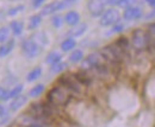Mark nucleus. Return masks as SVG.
Masks as SVG:
<instances>
[{
  "label": "nucleus",
  "mask_w": 155,
  "mask_h": 127,
  "mask_svg": "<svg viewBox=\"0 0 155 127\" xmlns=\"http://www.w3.org/2000/svg\"><path fill=\"white\" fill-rule=\"evenodd\" d=\"M75 45H77L75 39H74L73 37H69V38L64 39V40L61 43V49H62L63 51H69V50L74 49V48H75Z\"/></svg>",
  "instance_id": "ddd939ff"
},
{
  "label": "nucleus",
  "mask_w": 155,
  "mask_h": 127,
  "mask_svg": "<svg viewBox=\"0 0 155 127\" xmlns=\"http://www.w3.org/2000/svg\"><path fill=\"white\" fill-rule=\"evenodd\" d=\"M24 10V6L23 5H18V6H16V7H12V8H10L8 10V16H16L17 13H19Z\"/></svg>",
  "instance_id": "a878e982"
},
{
  "label": "nucleus",
  "mask_w": 155,
  "mask_h": 127,
  "mask_svg": "<svg viewBox=\"0 0 155 127\" xmlns=\"http://www.w3.org/2000/svg\"><path fill=\"white\" fill-rule=\"evenodd\" d=\"M63 20H62V17L61 16H54L53 19H51V24L55 26V27H60L62 25Z\"/></svg>",
  "instance_id": "bb28decb"
},
{
  "label": "nucleus",
  "mask_w": 155,
  "mask_h": 127,
  "mask_svg": "<svg viewBox=\"0 0 155 127\" xmlns=\"http://www.w3.org/2000/svg\"><path fill=\"white\" fill-rule=\"evenodd\" d=\"M79 20H80V16H79V13L75 12V11H69L67 14H66V17H64V21L68 24V25H71V26H75L79 24Z\"/></svg>",
  "instance_id": "f8f14e48"
},
{
  "label": "nucleus",
  "mask_w": 155,
  "mask_h": 127,
  "mask_svg": "<svg viewBox=\"0 0 155 127\" xmlns=\"http://www.w3.org/2000/svg\"><path fill=\"white\" fill-rule=\"evenodd\" d=\"M44 90V86L43 84H37V86H35L31 90L29 91V96H31V97H37L39 96L42 93Z\"/></svg>",
  "instance_id": "aec40b11"
},
{
  "label": "nucleus",
  "mask_w": 155,
  "mask_h": 127,
  "mask_svg": "<svg viewBox=\"0 0 155 127\" xmlns=\"http://www.w3.org/2000/svg\"><path fill=\"white\" fill-rule=\"evenodd\" d=\"M56 11H60V1H53L50 4H47L42 11H41V16H49L55 13Z\"/></svg>",
  "instance_id": "1a4fd4ad"
},
{
  "label": "nucleus",
  "mask_w": 155,
  "mask_h": 127,
  "mask_svg": "<svg viewBox=\"0 0 155 127\" xmlns=\"http://www.w3.org/2000/svg\"><path fill=\"white\" fill-rule=\"evenodd\" d=\"M131 44L136 50H144L146 48L149 46V37L147 31L142 30V29H136L133 32L131 36Z\"/></svg>",
  "instance_id": "f03ea898"
},
{
  "label": "nucleus",
  "mask_w": 155,
  "mask_h": 127,
  "mask_svg": "<svg viewBox=\"0 0 155 127\" xmlns=\"http://www.w3.org/2000/svg\"><path fill=\"white\" fill-rule=\"evenodd\" d=\"M10 27H11V30H12L13 35H16V36H19L20 33L23 32L24 25H23V23H21V21H19V20H13V21L11 23Z\"/></svg>",
  "instance_id": "dca6fc26"
},
{
  "label": "nucleus",
  "mask_w": 155,
  "mask_h": 127,
  "mask_svg": "<svg viewBox=\"0 0 155 127\" xmlns=\"http://www.w3.org/2000/svg\"><path fill=\"white\" fill-rule=\"evenodd\" d=\"M143 11L141 7L138 6H129L124 10L123 13V18L125 20H137V19L142 18Z\"/></svg>",
  "instance_id": "6e6552de"
},
{
  "label": "nucleus",
  "mask_w": 155,
  "mask_h": 127,
  "mask_svg": "<svg viewBox=\"0 0 155 127\" xmlns=\"http://www.w3.org/2000/svg\"><path fill=\"white\" fill-rule=\"evenodd\" d=\"M10 99V95H8V90H6L5 88L0 87V100L1 101H6Z\"/></svg>",
  "instance_id": "cd10ccee"
},
{
  "label": "nucleus",
  "mask_w": 155,
  "mask_h": 127,
  "mask_svg": "<svg viewBox=\"0 0 155 127\" xmlns=\"http://www.w3.org/2000/svg\"><path fill=\"white\" fill-rule=\"evenodd\" d=\"M122 0H109V5H112V6H118L120 4Z\"/></svg>",
  "instance_id": "7c9ffc66"
},
{
  "label": "nucleus",
  "mask_w": 155,
  "mask_h": 127,
  "mask_svg": "<svg viewBox=\"0 0 155 127\" xmlns=\"http://www.w3.org/2000/svg\"><path fill=\"white\" fill-rule=\"evenodd\" d=\"M86 30H87V25L86 24H78V25H75L74 29H72V31H69V33L73 37H79L81 36Z\"/></svg>",
  "instance_id": "f3484780"
},
{
  "label": "nucleus",
  "mask_w": 155,
  "mask_h": 127,
  "mask_svg": "<svg viewBox=\"0 0 155 127\" xmlns=\"http://www.w3.org/2000/svg\"><path fill=\"white\" fill-rule=\"evenodd\" d=\"M21 49H23V54L25 55L28 58H32L36 57L41 54L42 48L41 45H38L36 42H34L32 39H28L25 42H23L21 44Z\"/></svg>",
  "instance_id": "20e7f679"
},
{
  "label": "nucleus",
  "mask_w": 155,
  "mask_h": 127,
  "mask_svg": "<svg viewBox=\"0 0 155 127\" xmlns=\"http://www.w3.org/2000/svg\"><path fill=\"white\" fill-rule=\"evenodd\" d=\"M32 40L36 42L38 45H39V43L44 45V44L48 43V37L45 36L43 32H39V33H37V35H35V37H32Z\"/></svg>",
  "instance_id": "5701e85b"
},
{
  "label": "nucleus",
  "mask_w": 155,
  "mask_h": 127,
  "mask_svg": "<svg viewBox=\"0 0 155 127\" xmlns=\"http://www.w3.org/2000/svg\"><path fill=\"white\" fill-rule=\"evenodd\" d=\"M120 20V13L116 8H110L105 11L100 18V25L101 26H110L115 25Z\"/></svg>",
  "instance_id": "7ed1b4c3"
},
{
  "label": "nucleus",
  "mask_w": 155,
  "mask_h": 127,
  "mask_svg": "<svg viewBox=\"0 0 155 127\" xmlns=\"http://www.w3.org/2000/svg\"><path fill=\"white\" fill-rule=\"evenodd\" d=\"M109 4V0H88L87 8L93 17H99L103 12L105 6Z\"/></svg>",
  "instance_id": "423d86ee"
},
{
  "label": "nucleus",
  "mask_w": 155,
  "mask_h": 127,
  "mask_svg": "<svg viewBox=\"0 0 155 127\" xmlns=\"http://www.w3.org/2000/svg\"><path fill=\"white\" fill-rule=\"evenodd\" d=\"M21 90H23V86L21 84H17V86H15L11 90H8V95H10V99L11 97H16V96H18V95H20V93H21Z\"/></svg>",
  "instance_id": "393cba45"
},
{
  "label": "nucleus",
  "mask_w": 155,
  "mask_h": 127,
  "mask_svg": "<svg viewBox=\"0 0 155 127\" xmlns=\"http://www.w3.org/2000/svg\"><path fill=\"white\" fill-rule=\"evenodd\" d=\"M115 44H116L117 46H119L122 50H124V51H127V49L129 48V40H128L125 37L118 38V40H117Z\"/></svg>",
  "instance_id": "b1692460"
},
{
  "label": "nucleus",
  "mask_w": 155,
  "mask_h": 127,
  "mask_svg": "<svg viewBox=\"0 0 155 127\" xmlns=\"http://www.w3.org/2000/svg\"><path fill=\"white\" fill-rule=\"evenodd\" d=\"M41 74H42V69L37 67V68H34L30 73L28 74V76H26V80L29 81V82H32V81H35V80H37L39 76H41Z\"/></svg>",
  "instance_id": "a211bd4d"
},
{
  "label": "nucleus",
  "mask_w": 155,
  "mask_h": 127,
  "mask_svg": "<svg viewBox=\"0 0 155 127\" xmlns=\"http://www.w3.org/2000/svg\"><path fill=\"white\" fill-rule=\"evenodd\" d=\"M31 1H32L34 7H39V6L43 4V1H44V0H31Z\"/></svg>",
  "instance_id": "c756f323"
},
{
  "label": "nucleus",
  "mask_w": 155,
  "mask_h": 127,
  "mask_svg": "<svg viewBox=\"0 0 155 127\" xmlns=\"http://www.w3.org/2000/svg\"><path fill=\"white\" fill-rule=\"evenodd\" d=\"M84 58V52L81 51V50H74L71 56H69V61L72 62V63H78V62H80L81 59Z\"/></svg>",
  "instance_id": "6ab92c4d"
},
{
  "label": "nucleus",
  "mask_w": 155,
  "mask_h": 127,
  "mask_svg": "<svg viewBox=\"0 0 155 127\" xmlns=\"http://www.w3.org/2000/svg\"><path fill=\"white\" fill-rule=\"evenodd\" d=\"M149 6H152V7H155V0H144Z\"/></svg>",
  "instance_id": "473e14b6"
},
{
  "label": "nucleus",
  "mask_w": 155,
  "mask_h": 127,
  "mask_svg": "<svg viewBox=\"0 0 155 127\" xmlns=\"http://www.w3.org/2000/svg\"><path fill=\"white\" fill-rule=\"evenodd\" d=\"M26 101H28V96H25V95H18V96H16L12 100V102L10 105V108H11V110H18V109L21 108L26 103Z\"/></svg>",
  "instance_id": "9d476101"
},
{
  "label": "nucleus",
  "mask_w": 155,
  "mask_h": 127,
  "mask_svg": "<svg viewBox=\"0 0 155 127\" xmlns=\"http://www.w3.org/2000/svg\"><path fill=\"white\" fill-rule=\"evenodd\" d=\"M104 58H103V56H101L100 52H93V54L88 55L84 59V62L81 64V68L84 70H93L94 68H97L98 65L101 64V61Z\"/></svg>",
  "instance_id": "39448f33"
},
{
  "label": "nucleus",
  "mask_w": 155,
  "mask_h": 127,
  "mask_svg": "<svg viewBox=\"0 0 155 127\" xmlns=\"http://www.w3.org/2000/svg\"><path fill=\"white\" fill-rule=\"evenodd\" d=\"M123 29H124V25H123V24L117 23V24L114 25V27H112V32H122V31H123Z\"/></svg>",
  "instance_id": "c85d7f7f"
},
{
  "label": "nucleus",
  "mask_w": 155,
  "mask_h": 127,
  "mask_svg": "<svg viewBox=\"0 0 155 127\" xmlns=\"http://www.w3.org/2000/svg\"><path fill=\"white\" fill-rule=\"evenodd\" d=\"M154 17H155V8L153 10V11H152V12H149V13H148V14L146 16V18H147V19L154 18Z\"/></svg>",
  "instance_id": "2f4dec72"
},
{
  "label": "nucleus",
  "mask_w": 155,
  "mask_h": 127,
  "mask_svg": "<svg viewBox=\"0 0 155 127\" xmlns=\"http://www.w3.org/2000/svg\"><path fill=\"white\" fill-rule=\"evenodd\" d=\"M42 21V16L41 14H34L29 18V25H28V29L29 30H35L38 27V25Z\"/></svg>",
  "instance_id": "4468645a"
},
{
  "label": "nucleus",
  "mask_w": 155,
  "mask_h": 127,
  "mask_svg": "<svg viewBox=\"0 0 155 127\" xmlns=\"http://www.w3.org/2000/svg\"><path fill=\"white\" fill-rule=\"evenodd\" d=\"M10 1H17V0H10Z\"/></svg>",
  "instance_id": "f704fd0d"
},
{
  "label": "nucleus",
  "mask_w": 155,
  "mask_h": 127,
  "mask_svg": "<svg viewBox=\"0 0 155 127\" xmlns=\"http://www.w3.org/2000/svg\"><path fill=\"white\" fill-rule=\"evenodd\" d=\"M60 83L67 88V89H71L73 91H79L80 90V82L77 80L75 76H69V75H66V76H62L60 78Z\"/></svg>",
  "instance_id": "0eeeda50"
},
{
  "label": "nucleus",
  "mask_w": 155,
  "mask_h": 127,
  "mask_svg": "<svg viewBox=\"0 0 155 127\" xmlns=\"http://www.w3.org/2000/svg\"><path fill=\"white\" fill-rule=\"evenodd\" d=\"M10 36V29L7 26H2L0 27V43H4V42H7Z\"/></svg>",
  "instance_id": "4be33fe9"
},
{
  "label": "nucleus",
  "mask_w": 155,
  "mask_h": 127,
  "mask_svg": "<svg viewBox=\"0 0 155 127\" xmlns=\"http://www.w3.org/2000/svg\"><path fill=\"white\" fill-rule=\"evenodd\" d=\"M66 68H67V64H66L64 62H58V63H56V64H53V65H51L50 71H51V73L58 74V73L63 71Z\"/></svg>",
  "instance_id": "412c9836"
},
{
  "label": "nucleus",
  "mask_w": 155,
  "mask_h": 127,
  "mask_svg": "<svg viewBox=\"0 0 155 127\" xmlns=\"http://www.w3.org/2000/svg\"><path fill=\"white\" fill-rule=\"evenodd\" d=\"M69 96L61 87H55L48 93V102L51 106H63L68 102Z\"/></svg>",
  "instance_id": "f257e3e1"
},
{
  "label": "nucleus",
  "mask_w": 155,
  "mask_h": 127,
  "mask_svg": "<svg viewBox=\"0 0 155 127\" xmlns=\"http://www.w3.org/2000/svg\"><path fill=\"white\" fill-rule=\"evenodd\" d=\"M4 112H5V109H4V107H2L1 105H0V116H1L2 114H4Z\"/></svg>",
  "instance_id": "72a5a7b5"
},
{
  "label": "nucleus",
  "mask_w": 155,
  "mask_h": 127,
  "mask_svg": "<svg viewBox=\"0 0 155 127\" xmlns=\"http://www.w3.org/2000/svg\"><path fill=\"white\" fill-rule=\"evenodd\" d=\"M15 48V39H8L7 42H5V44L0 45V57H5L12 51V49Z\"/></svg>",
  "instance_id": "9b49d317"
},
{
  "label": "nucleus",
  "mask_w": 155,
  "mask_h": 127,
  "mask_svg": "<svg viewBox=\"0 0 155 127\" xmlns=\"http://www.w3.org/2000/svg\"><path fill=\"white\" fill-rule=\"evenodd\" d=\"M61 58H62V56L56 52V51H51L50 54H48L47 56V58H45V62L47 63H49V64H56L58 62H61Z\"/></svg>",
  "instance_id": "2eb2a0df"
}]
</instances>
